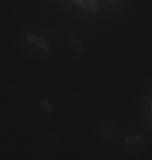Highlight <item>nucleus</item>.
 I'll return each instance as SVG.
<instances>
[{"mask_svg": "<svg viewBox=\"0 0 152 160\" xmlns=\"http://www.w3.org/2000/svg\"><path fill=\"white\" fill-rule=\"evenodd\" d=\"M74 3L79 5L80 8L86 9L88 12H92V14H96L99 11L98 2L97 0H72Z\"/></svg>", "mask_w": 152, "mask_h": 160, "instance_id": "nucleus-3", "label": "nucleus"}, {"mask_svg": "<svg viewBox=\"0 0 152 160\" xmlns=\"http://www.w3.org/2000/svg\"><path fill=\"white\" fill-rule=\"evenodd\" d=\"M68 44H69L73 55H80L85 51V46H83L82 42L77 37L73 36V34L68 36Z\"/></svg>", "mask_w": 152, "mask_h": 160, "instance_id": "nucleus-2", "label": "nucleus"}, {"mask_svg": "<svg viewBox=\"0 0 152 160\" xmlns=\"http://www.w3.org/2000/svg\"><path fill=\"white\" fill-rule=\"evenodd\" d=\"M14 41L22 53L41 63H52L60 55V43L52 30L39 23L21 26Z\"/></svg>", "mask_w": 152, "mask_h": 160, "instance_id": "nucleus-1", "label": "nucleus"}, {"mask_svg": "<svg viewBox=\"0 0 152 160\" xmlns=\"http://www.w3.org/2000/svg\"><path fill=\"white\" fill-rule=\"evenodd\" d=\"M141 142H143V136H141V135H128L124 138V142L129 143V145L139 143Z\"/></svg>", "mask_w": 152, "mask_h": 160, "instance_id": "nucleus-5", "label": "nucleus"}, {"mask_svg": "<svg viewBox=\"0 0 152 160\" xmlns=\"http://www.w3.org/2000/svg\"><path fill=\"white\" fill-rule=\"evenodd\" d=\"M108 2L112 5L117 6V8H122V6H124L128 2V0H108Z\"/></svg>", "mask_w": 152, "mask_h": 160, "instance_id": "nucleus-6", "label": "nucleus"}, {"mask_svg": "<svg viewBox=\"0 0 152 160\" xmlns=\"http://www.w3.org/2000/svg\"><path fill=\"white\" fill-rule=\"evenodd\" d=\"M39 105H40L41 109L47 114H52L54 113V111H55V108H54V105L52 104V102H51L49 99H47L45 97H42L39 99Z\"/></svg>", "mask_w": 152, "mask_h": 160, "instance_id": "nucleus-4", "label": "nucleus"}]
</instances>
